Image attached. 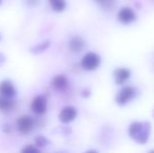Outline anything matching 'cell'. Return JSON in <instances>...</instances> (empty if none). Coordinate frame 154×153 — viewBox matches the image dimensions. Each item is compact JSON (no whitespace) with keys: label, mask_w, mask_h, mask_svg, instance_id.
Listing matches in <instances>:
<instances>
[{"label":"cell","mask_w":154,"mask_h":153,"mask_svg":"<svg viewBox=\"0 0 154 153\" xmlns=\"http://www.w3.org/2000/svg\"><path fill=\"white\" fill-rule=\"evenodd\" d=\"M153 116H154V109H153Z\"/></svg>","instance_id":"cb8c5ba5"},{"label":"cell","mask_w":154,"mask_h":153,"mask_svg":"<svg viewBox=\"0 0 154 153\" xmlns=\"http://www.w3.org/2000/svg\"><path fill=\"white\" fill-rule=\"evenodd\" d=\"M5 61H6L5 56H4L2 53H0V67H1V66L3 65L4 63H5Z\"/></svg>","instance_id":"ffe728a7"},{"label":"cell","mask_w":154,"mask_h":153,"mask_svg":"<svg viewBox=\"0 0 154 153\" xmlns=\"http://www.w3.org/2000/svg\"><path fill=\"white\" fill-rule=\"evenodd\" d=\"M48 3L51 5V8L57 13H61L66 8L65 0H48Z\"/></svg>","instance_id":"5bb4252c"},{"label":"cell","mask_w":154,"mask_h":153,"mask_svg":"<svg viewBox=\"0 0 154 153\" xmlns=\"http://www.w3.org/2000/svg\"><path fill=\"white\" fill-rule=\"evenodd\" d=\"M35 118L29 115H22L17 118V129L21 134H29L34 130Z\"/></svg>","instance_id":"3957f363"},{"label":"cell","mask_w":154,"mask_h":153,"mask_svg":"<svg viewBox=\"0 0 154 153\" xmlns=\"http://www.w3.org/2000/svg\"><path fill=\"white\" fill-rule=\"evenodd\" d=\"M40 151V149H38L37 147H35V146H32V145H27V146H25L24 148H22L21 149V152H24V153H32V152H34V153H37V152H39Z\"/></svg>","instance_id":"2e32d148"},{"label":"cell","mask_w":154,"mask_h":153,"mask_svg":"<svg viewBox=\"0 0 154 153\" xmlns=\"http://www.w3.org/2000/svg\"><path fill=\"white\" fill-rule=\"evenodd\" d=\"M2 131H3L4 133H12L13 132V127L11 126L10 124H4L3 126H2Z\"/></svg>","instance_id":"ac0fdd59"},{"label":"cell","mask_w":154,"mask_h":153,"mask_svg":"<svg viewBox=\"0 0 154 153\" xmlns=\"http://www.w3.org/2000/svg\"><path fill=\"white\" fill-rule=\"evenodd\" d=\"M16 106V102L11 98L0 96V110L2 111H10Z\"/></svg>","instance_id":"7c38bea8"},{"label":"cell","mask_w":154,"mask_h":153,"mask_svg":"<svg viewBox=\"0 0 154 153\" xmlns=\"http://www.w3.org/2000/svg\"><path fill=\"white\" fill-rule=\"evenodd\" d=\"M136 96V89L133 86H125L118 92L116 102L120 106H125Z\"/></svg>","instance_id":"7a4b0ae2"},{"label":"cell","mask_w":154,"mask_h":153,"mask_svg":"<svg viewBox=\"0 0 154 153\" xmlns=\"http://www.w3.org/2000/svg\"><path fill=\"white\" fill-rule=\"evenodd\" d=\"M51 86L54 87V89L57 91H65L68 88L69 82L66 76L64 75H58L55 76L51 80Z\"/></svg>","instance_id":"9c48e42d"},{"label":"cell","mask_w":154,"mask_h":153,"mask_svg":"<svg viewBox=\"0 0 154 153\" xmlns=\"http://www.w3.org/2000/svg\"><path fill=\"white\" fill-rule=\"evenodd\" d=\"M78 115V110L73 106H66L62 108L59 113V120L63 124H68V123L75 121Z\"/></svg>","instance_id":"52a82bcc"},{"label":"cell","mask_w":154,"mask_h":153,"mask_svg":"<svg viewBox=\"0 0 154 153\" xmlns=\"http://www.w3.org/2000/svg\"><path fill=\"white\" fill-rule=\"evenodd\" d=\"M114 76V81L118 85H123L126 81L131 76V72L130 69L125 67H121V68H116L113 72Z\"/></svg>","instance_id":"30bf717a"},{"label":"cell","mask_w":154,"mask_h":153,"mask_svg":"<svg viewBox=\"0 0 154 153\" xmlns=\"http://www.w3.org/2000/svg\"><path fill=\"white\" fill-rule=\"evenodd\" d=\"M85 47V40L81 37H73L68 43V48L71 53H80Z\"/></svg>","instance_id":"8fae6325"},{"label":"cell","mask_w":154,"mask_h":153,"mask_svg":"<svg viewBox=\"0 0 154 153\" xmlns=\"http://www.w3.org/2000/svg\"><path fill=\"white\" fill-rule=\"evenodd\" d=\"M97 1H102V0H97Z\"/></svg>","instance_id":"d4e9b609"},{"label":"cell","mask_w":154,"mask_h":153,"mask_svg":"<svg viewBox=\"0 0 154 153\" xmlns=\"http://www.w3.org/2000/svg\"><path fill=\"white\" fill-rule=\"evenodd\" d=\"M1 2H2V0H0V4H1Z\"/></svg>","instance_id":"603a6c76"},{"label":"cell","mask_w":154,"mask_h":153,"mask_svg":"<svg viewBox=\"0 0 154 153\" xmlns=\"http://www.w3.org/2000/svg\"><path fill=\"white\" fill-rule=\"evenodd\" d=\"M51 46V41L49 40H45L43 42L39 43V44L35 45L34 47L31 48V53L35 54V55H38V54H42L43 51L46 50L48 47Z\"/></svg>","instance_id":"4fadbf2b"},{"label":"cell","mask_w":154,"mask_h":153,"mask_svg":"<svg viewBox=\"0 0 154 153\" xmlns=\"http://www.w3.org/2000/svg\"><path fill=\"white\" fill-rule=\"evenodd\" d=\"M31 108L36 115H42L47 109V100L44 96H37L31 103Z\"/></svg>","instance_id":"5b68a950"},{"label":"cell","mask_w":154,"mask_h":153,"mask_svg":"<svg viewBox=\"0 0 154 153\" xmlns=\"http://www.w3.org/2000/svg\"><path fill=\"white\" fill-rule=\"evenodd\" d=\"M128 133L134 142L144 145L150 137L151 124L149 122H133L128 128Z\"/></svg>","instance_id":"6da1fadb"},{"label":"cell","mask_w":154,"mask_h":153,"mask_svg":"<svg viewBox=\"0 0 154 153\" xmlns=\"http://www.w3.org/2000/svg\"><path fill=\"white\" fill-rule=\"evenodd\" d=\"M101 64V57L95 53H88L82 58L81 66L87 72L95 70Z\"/></svg>","instance_id":"277c9868"},{"label":"cell","mask_w":154,"mask_h":153,"mask_svg":"<svg viewBox=\"0 0 154 153\" xmlns=\"http://www.w3.org/2000/svg\"><path fill=\"white\" fill-rule=\"evenodd\" d=\"M48 144H49V141L45 136H43V135H40V136H38V137L35 139V145H36L39 149H41V148H45Z\"/></svg>","instance_id":"9a60e30c"},{"label":"cell","mask_w":154,"mask_h":153,"mask_svg":"<svg viewBox=\"0 0 154 153\" xmlns=\"http://www.w3.org/2000/svg\"><path fill=\"white\" fill-rule=\"evenodd\" d=\"M17 94L16 87L10 80H4L0 83V96L14 99Z\"/></svg>","instance_id":"ba28073f"},{"label":"cell","mask_w":154,"mask_h":153,"mask_svg":"<svg viewBox=\"0 0 154 153\" xmlns=\"http://www.w3.org/2000/svg\"><path fill=\"white\" fill-rule=\"evenodd\" d=\"M118 20L124 24H130L136 20V15L131 8H122L118 13Z\"/></svg>","instance_id":"8992f818"},{"label":"cell","mask_w":154,"mask_h":153,"mask_svg":"<svg viewBox=\"0 0 154 153\" xmlns=\"http://www.w3.org/2000/svg\"><path fill=\"white\" fill-rule=\"evenodd\" d=\"M25 2L29 6H36L39 4L40 0H25Z\"/></svg>","instance_id":"d6986e66"},{"label":"cell","mask_w":154,"mask_h":153,"mask_svg":"<svg viewBox=\"0 0 154 153\" xmlns=\"http://www.w3.org/2000/svg\"><path fill=\"white\" fill-rule=\"evenodd\" d=\"M102 4L105 8L109 10V8H113V6L116 5V0H102Z\"/></svg>","instance_id":"e0dca14e"},{"label":"cell","mask_w":154,"mask_h":153,"mask_svg":"<svg viewBox=\"0 0 154 153\" xmlns=\"http://www.w3.org/2000/svg\"><path fill=\"white\" fill-rule=\"evenodd\" d=\"M1 39H2V36H1V34H0V41H1Z\"/></svg>","instance_id":"7402d4cb"},{"label":"cell","mask_w":154,"mask_h":153,"mask_svg":"<svg viewBox=\"0 0 154 153\" xmlns=\"http://www.w3.org/2000/svg\"><path fill=\"white\" fill-rule=\"evenodd\" d=\"M89 96H90V91L88 89H84L82 91V96H84V98H88Z\"/></svg>","instance_id":"44dd1931"}]
</instances>
